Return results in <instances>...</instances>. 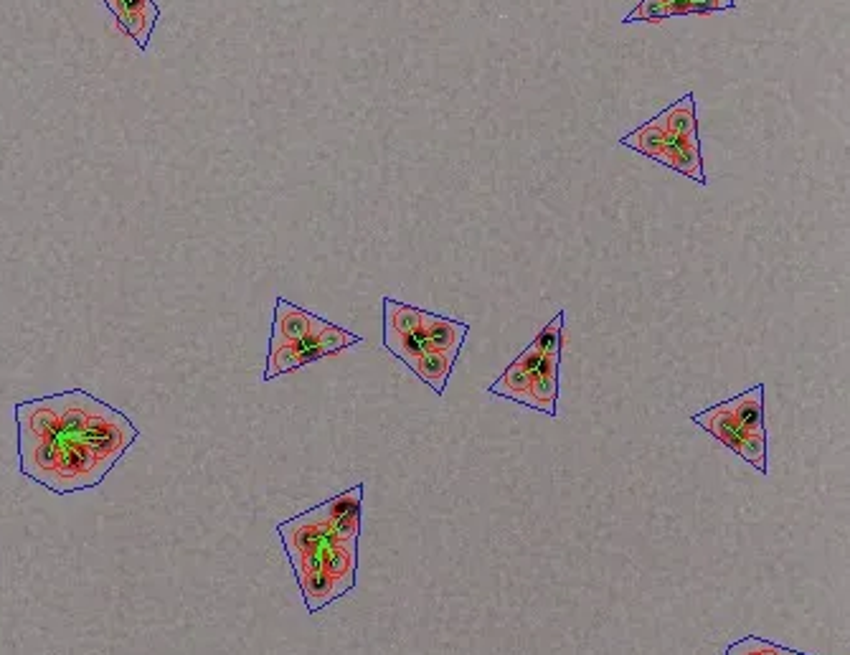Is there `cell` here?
I'll use <instances>...</instances> for the list:
<instances>
[{
  "instance_id": "cell-1",
  "label": "cell",
  "mask_w": 850,
  "mask_h": 655,
  "mask_svg": "<svg viewBox=\"0 0 850 655\" xmlns=\"http://www.w3.org/2000/svg\"><path fill=\"white\" fill-rule=\"evenodd\" d=\"M13 412L18 470L56 496L102 483L140 435L120 409L82 389L18 402Z\"/></svg>"
},
{
  "instance_id": "cell-2",
  "label": "cell",
  "mask_w": 850,
  "mask_h": 655,
  "mask_svg": "<svg viewBox=\"0 0 850 655\" xmlns=\"http://www.w3.org/2000/svg\"><path fill=\"white\" fill-rule=\"evenodd\" d=\"M330 529H333V523L328 518V506L320 503V506L280 523L277 534L285 544L287 556L292 559V556H318Z\"/></svg>"
},
{
  "instance_id": "cell-3",
  "label": "cell",
  "mask_w": 850,
  "mask_h": 655,
  "mask_svg": "<svg viewBox=\"0 0 850 655\" xmlns=\"http://www.w3.org/2000/svg\"><path fill=\"white\" fill-rule=\"evenodd\" d=\"M315 320H318V315L313 318V328H310V333L302 338V341L285 343V346L267 353V366H264L262 374L264 381H272L275 376L287 374V371H295L300 369V366H308L313 364V361L325 358V351L320 348L318 341V333H315Z\"/></svg>"
},
{
  "instance_id": "cell-4",
  "label": "cell",
  "mask_w": 850,
  "mask_h": 655,
  "mask_svg": "<svg viewBox=\"0 0 850 655\" xmlns=\"http://www.w3.org/2000/svg\"><path fill=\"white\" fill-rule=\"evenodd\" d=\"M120 31L135 39L140 49H148L155 23L160 18V8L155 0H117L110 8Z\"/></svg>"
},
{
  "instance_id": "cell-5",
  "label": "cell",
  "mask_w": 850,
  "mask_h": 655,
  "mask_svg": "<svg viewBox=\"0 0 850 655\" xmlns=\"http://www.w3.org/2000/svg\"><path fill=\"white\" fill-rule=\"evenodd\" d=\"M653 160L668 166L670 171H678L686 178H693L696 183H706L701 158V140L698 138H678V135L673 133H665L663 150H660Z\"/></svg>"
},
{
  "instance_id": "cell-6",
  "label": "cell",
  "mask_w": 850,
  "mask_h": 655,
  "mask_svg": "<svg viewBox=\"0 0 850 655\" xmlns=\"http://www.w3.org/2000/svg\"><path fill=\"white\" fill-rule=\"evenodd\" d=\"M315 313L297 308L290 300H275V320H272V336H269V351L285 346V343L302 341L313 328Z\"/></svg>"
},
{
  "instance_id": "cell-7",
  "label": "cell",
  "mask_w": 850,
  "mask_h": 655,
  "mask_svg": "<svg viewBox=\"0 0 850 655\" xmlns=\"http://www.w3.org/2000/svg\"><path fill=\"white\" fill-rule=\"evenodd\" d=\"M422 333L427 338L429 348L439 353H447V356H460L462 343H465L467 333H470V325L460 323V320L445 318V315L427 313L422 310Z\"/></svg>"
},
{
  "instance_id": "cell-8",
  "label": "cell",
  "mask_w": 850,
  "mask_h": 655,
  "mask_svg": "<svg viewBox=\"0 0 850 655\" xmlns=\"http://www.w3.org/2000/svg\"><path fill=\"white\" fill-rule=\"evenodd\" d=\"M559 364L561 353L554 356H543L538 369L531 374V397L536 404V412L549 414V417H559Z\"/></svg>"
},
{
  "instance_id": "cell-9",
  "label": "cell",
  "mask_w": 850,
  "mask_h": 655,
  "mask_svg": "<svg viewBox=\"0 0 850 655\" xmlns=\"http://www.w3.org/2000/svg\"><path fill=\"white\" fill-rule=\"evenodd\" d=\"M691 422L698 424V427H703L713 440H719L721 445L729 447V450L734 452L736 447H739L741 435H744V427L739 424L736 414L731 412L729 399H726V402H719L711 409H703V412L691 414Z\"/></svg>"
},
{
  "instance_id": "cell-10",
  "label": "cell",
  "mask_w": 850,
  "mask_h": 655,
  "mask_svg": "<svg viewBox=\"0 0 850 655\" xmlns=\"http://www.w3.org/2000/svg\"><path fill=\"white\" fill-rule=\"evenodd\" d=\"M363 483L353 485L351 490L340 493V496L325 501L328 506V518L333 523V529L343 536L361 534V501H363Z\"/></svg>"
},
{
  "instance_id": "cell-11",
  "label": "cell",
  "mask_w": 850,
  "mask_h": 655,
  "mask_svg": "<svg viewBox=\"0 0 850 655\" xmlns=\"http://www.w3.org/2000/svg\"><path fill=\"white\" fill-rule=\"evenodd\" d=\"M488 394L510 399V402H518L528 409H536L531 397V374H528L526 369H521L516 361L498 376V381H493V384L488 386Z\"/></svg>"
},
{
  "instance_id": "cell-12",
  "label": "cell",
  "mask_w": 850,
  "mask_h": 655,
  "mask_svg": "<svg viewBox=\"0 0 850 655\" xmlns=\"http://www.w3.org/2000/svg\"><path fill=\"white\" fill-rule=\"evenodd\" d=\"M455 356H447V353L439 351H427L417 358V364L412 366L414 374L424 381L427 386H432V391L437 397H442L447 391V381H450L452 369H455Z\"/></svg>"
},
{
  "instance_id": "cell-13",
  "label": "cell",
  "mask_w": 850,
  "mask_h": 655,
  "mask_svg": "<svg viewBox=\"0 0 850 655\" xmlns=\"http://www.w3.org/2000/svg\"><path fill=\"white\" fill-rule=\"evenodd\" d=\"M665 133H668V122H665V112H660L658 117H653L650 122L632 130V133H627L620 143L625 148L635 150V153L645 155V158H655L663 150Z\"/></svg>"
},
{
  "instance_id": "cell-14",
  "label": "cell",
  "mask_w": 850,
  "mask_h": 655,
  "mask_svg": "<svg viewBox=\"0 0 850 655\" xmlns=\"http://www.w3.org/2000/svg\"><path fill=\"white\" fill-rule=\"evenodd\" d=\"M729 404L746 432H767L764 430V384L746 389L739 397L729 399Z\"/></svg>"
},
{
  "instance_id": "cell-15",
  "label": "cell",
  "mask_w": 850,
  "mask_h": 655,
  "mask_svg": "<svg viewBox=\"0 0 850 655\" xmlns=\"http://www.w3.org/2000/svg\"><path fill=\"white\" fill-rule=\"evenodd\" d=\"M297 584H300L302 597H305V605H308L310 615H313V612H318L320 607L330 605V602L338 600V597H340L338 587H335V582L330 579V574L325 572L323 567L315 569V572H310V574H305L302 579H297Z\"/></svg>"
},
{
  "instance_id": "cell-16",
  "label": "cell",
  "mask_w": 850,
  "mask_h": 655,
  "mask_svg": "<svg viewBox=\"0 0 850 655\" xmlns=\"http://www.w3.org/2000/svg\"><path fill=\"white\" fill-rule=\"evenodd\" d=\"M384 328L386 331L401 333V336L417 333L422 328V310L414 308V305L399 303L394 298H384Z\"/></svg>"
},
{
  "instance_id": "cell-17",
  "label": "cell",
  "mask_w": 850,
  "mask_h": 655,
  "mask_svg": "<svg viewBox=\"0 0 850 655\" xmlns=\"http://www.w3.org/2000/svg\"><path fill=\"white\" fill-rule=\"evenodd\" d=\"M665 112V122H668V133L678 135V138H698V120H696V100L693 94H686L683 100L675 102Z\"/></svg>"
},
{
  "instance_id": "cell-18",
  "label": "cell",
  "mask_w": 850,
  "mask_h": 655,
  "mask_svg": "<svg viewBox=\"0 0 850 655\" xmlns=\"http://www.w3.org/2000/svg\"><path fill=\"white\" fill-rule=\"evenodd\" d=\"M315 333H318L320 348L325 351V356H333V353L346 351V348L361 343V336L346 331V328H338V325H333L330 320H323L320 315L318 320H315Z\"/></svg>"
},
{
  "instance_id": "cell-19",
  "label": "cell",
  "mask_w": 850,
  "mask_h": 655,
  "mask_svg": "<svg viewBox=\"0 0 850 655\" xmlns=\"http://www.w3.org/2000/svg\"><path fill=\"white\" fill-rule=\"evenodd\" d=\"M736 455H741L746 463H752L759 473H767V432H746L741 435Z\"/></svg>"
},
{
  "instance_id": "cell-20",
  "label": "cell",
  "mask_w": 850,
  "mask_h": 655,
  "mask_svg": "<svg viewBox=\"0 0 850 655\" xmlns=\"http://www.w3.org/2000/svg\"><path fill=\"white\" fill-rule=\"evenodd\" d=\"M561 341H564V310H559L549 325H543L541 333H538L536 341H533V346H536L543 356H554V353H561Z\"/></svg>"
},
{
  "instance_id": "cell-21",
  "label": "cell",
  "mask_w": 850,
  "mask_h": 655,
  "mask_svg": "<svg viewBox=\"0 0 850 655\" xmlns=\"http://www.w3.org/2000/svg\"><path fill=\"white\" fill-rule=\"evenodd\" d=\"M785 650L787 648H782V645H774L769 643V640L749 635V638H741L736 640V643H731L724 655H785Z\"/></svg>"
},
{
  "instance_id": "cell-22",
  "label": "cell",
  "mask_w": 850,
  "mask_h": 655,
  "mask_svg": "<svg viewBox=\"0 0 850 655\" xmlns=\"http://www.w3.org/2000/svg\"><path fill=\"white\" fill-rule=\"evenodd\" d=\"M665 18H670L665 0H642L635 11H630V16L625 18V23H635V21L660 23V21H665Z\"/></svg>"
},
{
  "instance_id": "cell-23",
  "label": "cell",
  "mask_w": 850,
  "mask_h": 655,
  "mask_svg": "<svg viewBox=\"0 0 850 655\" xmlns=\"http://www.w3.org/2000/svg\"><path fill=\"white\" fill-rule=\"evenodd\" d=\"M541 358H543V353L538 351V348L531 343V346H528L526 351H523L521 356L516 358V364L521 366V369H526L528 374H533V371L538 369V364H541Z\"/></svg>"
}]
</instances>
